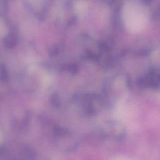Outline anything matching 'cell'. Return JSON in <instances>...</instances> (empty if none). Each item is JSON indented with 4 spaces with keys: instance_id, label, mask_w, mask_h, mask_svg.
I'll list each match as a JSON object with an SVG mask.
<instances>
[{
    "instance_id": "cell-1",
    "label": "cell",
    "mask_w": 160,
    "mask_h": 160,
    "mask_svg": "<svg viewBox=\"0 0 160 160\" xmlns=\"http://www.w3.org/2000/svg\"><path fill=\"white\" fill-rule=\"evenodd\" d=\"M138 88L141 89H160V68L150 69L136 79Z\"/></svg>"
},
{
    "instance_id": "cell-2",
    "label": "cell",
    "mask_w": 160,
    "mask_h": 160,
    "mask_svg": "<svg viewBox=\"0 0 160 160\" xmlns=\"http://www.w3.org/2000/svg\"><path fill=\"white\" fill-rule=\"evenodd\" d=\"M106 134L109 138L117 141H122L126 136L124 126L118 121H112L108 124Z\"/></svg>"
},
{
    "instance_id": "cell-3",
    "label": "cell",
    "mask_w": 160,
    "mask_h": 160,
    "mask_svg": "<svg viewBox=\"0 0 160 160\" xmlns=\"http://www.w3.org/2000/svg\"><path fill=\"white\" fill-rule=\"evenodd\" d=\"M142 2H144V3H148V2H149L151 0H141Z\"/></svg>"
},
{
    "instance_id": "cell-4",
    "label": "cell",
    "mask_w": 160,
    "mask_h": 160,
    "mask_svg": "<svg viewBox=\"0 0 160 160\" xmlns=\"http://www.w3.org/2000/svg\"><path fill=\"white\" fill-rule=\"evenodd\" d=\"M159 15H160V11H159Z\"/></svg>"
}]
</instances>
